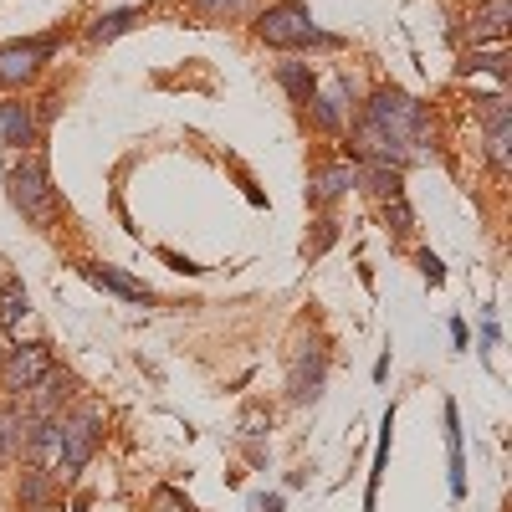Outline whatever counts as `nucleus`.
I'll return each instance as SVG.
<instances>
[{"label": "nucleus", "instance_id": "obj_1", "mask_svg": "<svg viewBox=\"0 0 512 512\" xmlns=\"http://www.w3.org/2000/svg\"><path fill=\"white\" fill-rule=\"evenodd\" d=\"M359 149L369 159H384V164H410V159H425V108L400 93V88H384L374 93L364 123H359Z\"/></svg>", "mask_w": 512, "mask_h": 512}, {"label": "nucleus", "instance_id": "obj_2", "mask_svg": "<svg viewBox=\"0 0 512 512\" xmlns=\"http://www.w3.org/2000/svg\"><path fill=\"white\" fill-rule=\"evenodd\" d=\"M256 36H262L267 47H338V36L313 26L303 0H277V6H267L256 16Z\"/></svg>", "mask_w": 512, "mask_h": 512}, {"label": "nucleus", "instance_id": "obj_3", "mask_svg": "<svg viewBox=\"0 0 512 512\" xmlns=\"http://www.w3.org/2000/svg\"><path fill=\"white\" fill-rule=\"evenodd\" d=\"M103 441V410L98 405H82L72 415H57V472L52 477H77L82 466L93 461Z\"/></svg>", "mask_w": 512, "mask_h": 512}, {"label": "nucleus", "instance_id": "obj_4", "mask_svg": "<svg viewBox=\"0 0 512 512\" xmlns=\"http://www.w3.org/2000/svg\"><path fill=\"white\" fill-rule=\"evenodd\" d=\"M11 205L41 226L52 221V180L36 154H11Z\"/></svg>", "mask_w": 512, "mask_h": 512}, {"label": "nucleus", "instance_id": "obj_5", "mask_svg": "<svg viewBox=\"0 0 512 512\" xmlns=\"http://www.w3.org/2000/svg\"><path fill=\"white\" fill-rule=\"evenodd\" d=\"M52 369H57V364H52V349H47V344H21V349H11L6 359H0V395L21 400V395H31Z\"/></svg>", "mask_w": 512, "mask_h": 512}, {"label": "nucleus", "instance_id": "obj_6", "mask_svg": "<svg viewBox=\"0 0 512 512\" xmlns=\"http://www.w3.org/2000/svg\"><path fill=\"white\" fill-rule=\"evenodd\" d=\"M52 57V41H11V47H0V82L6 88H21L41 72V62Z\"/></svg>", "mask_w": 512, "mask_h": 512}, {"label": "nucleus", "instance_id": "obj_7", "mask_svg": "<svg viewBox=\"0 0 512 512\" xmlns=\"http://www.w3.org/2000/svg\"><path fill=\"white\" fill-rule=\"evenodd\" d=\"M354 185H359V164H328L308 180V205H328L338 195H349Z\"/></svg>", "mask_w": 512, "mask_h": 512}, {"label": "nucleus", "instance_id": "obj_8", "mask_svg": "<svg viewBox=\"0 0 512 512\" xmlns=\"http://www.w3.org/2000/svg\"><path fill=\"white\" fill-rule=\"evenodd\" d=\"M31 410L21 405H0V461H11V456H26V436H31Z\"/></svg>", "mask_w": 512, "mask_h": 512}, {"label": "nucleus", "instance_id": "obj_9", "mask_svg": "<svg viewBox=\"0 0 512 512\" xmlns=\"http://www.w3.org/2000/svg\"><path fill=\"white\" fill-rule=\"evenodd\" d=\"M507 21H512V0H482V6L472 11V26H466V36H472V47L477 41H502L507 36Z\"/></svg>", "mask_w": 512, "mask_h": 512}, {"label": "nucleus", "instance_id": "obj_10", "mask_svg": "<svg viewBox=\"0 0 512 512\" xmlns=\"http://www.w3.org/2000/svg\"><path fill=\"white\" fill-rule=\"evenodd\" d=\"M0 134H6V144L21 154L26 144H36V118H31V103L11 98V103H0Z\"/></svg>", "mask_w": 512, "mask_h": 512}, {"label": "nucleus", "instance_id": "obj_11", "mask_svg": "<svg viewBox=\"0 0 512 512\" xmlns=\"http://www.w3.org/2000/svg\"><path fill=\"white\" fill-rule=\"evenodd\" d=\"M31 395H36L31 415H41V420H57V410H62V405L72 400V374H67V369H52V374L41 379Z\"/></svg>", "mask_w": 512, "mask_h": 512}, {"label": "nucleus", "instance_id": "obj_12", "mask_svg": "<svg viewBox=\"0 0 512 512\" xmlns=\"http://www.w3.org/2000/svg\"><path fill=\"white\" fill-rule=\"evenodd\" d=\"M82 272H88V282H98V287H108V292L128 297V303H154V292H149L139 277L118 272V267H82Z\"/></svg>", "mask_w": 512, "mask_h": 512}, {"label": "nucleus", "instance_id": "obj_13", "mask_svg": "<svg viewBox=\"0 0 512 512\" xmlns=\"http://www.w3.org/2000/svg\"><path fill=\"white\" fill-rule=\"evenodd\" d=\"M446 451H451V497H466V456H461V420H456V405H446Z\"/></svg>", "mask_w": 512, "mask_h": 512}, {"label": "nucleus", "instance_id": "obj_14", "mask_svg": "<svg viewBox=\"0 0 512 512\" xmlns=\"http://www.w3.org/2000/svg\"><path fill=\"white\" fill-rule=\"evenodd\" d=\"M277 77H282V88L297 98V103H313V93H318V82H313V72H308V62H282L277 67Z\"/></svg>", "mask_w": 512, "mask_h": 512}, {"label": "nucleus", "instance_id": "obj_15", "mask_svg": "<svg viewBox=\"0 0 512 512\" xmlns=\"http://www.w3.org/2000/svg\"><path fill=\"white\" fill-rule=\"evenodd\" d=\"M313 118H318L323 128H338V123H344V82H333L328 93H313Z\"/></svg>", "mask_w": 512, "mask_h": 512}, {"label": "nucleus", "instance_id": "obj_16", "mask_svg": "<svg viewBox=\"0 0 512 512\" xmlns=\"http://www.w3.org/2000/svg\"><path fill=\"white\" fill-rule=\"evenodd\" d=\"M139 21H144V11H108V16L93 21L88 36H93V41H113V36H123V31H134Z\"/></svg>", "mask_w": 512, "mask_h": 512}, {"label": "nucleus", "instance_id": "obj_17", "mask_svg": "<svg viewBox=\"0 0 512 512\" xmlns=\"http://www.w3.org/2000/svg\"><path fill=\"white\" fill-rule=\"evenodd\" d=\"M26 313H31L26 287H21V282H6V292H0V323H21Z\"/></svg>", "mask_w": 512, "mask_h": 512}, {"label": "nucleus", "instance_id": "obj_18", "mask_svg": "<svg viewBox=\"0 0 512 512\" xmlns=\"http://www.w3.org/2000/svg\"><path fill=\"white\" fill-rule=\"evenodd\" d=\"M21 502H31V507H41L52 497V472H21Z\"/></svg>", "mask_w": 512, "mask_h": 512}, {"label": "nucleus", "instance_id": "obj_19", "mask_svg": "<svg viewBox=\"0 0 512 512\" xmlns=\"http://www.w3.org/2000/svg\"><path fill=\"white\" fill-rule=\"evenodd\" d=\"M384 226L390 231H410V205H405V195H395V200H384Z\"/></svg>", "mask_w": 512, "mask_h": 512}, {"label": "nucleus", "instance_id": "obj_20", "mask_svg": "<svg viewBox=\"0 0 512 512\" xmlns=\"http://www.w3.org/2000/svg\"><path fill=\"white\" fill-rule=\"evenodd\" d=\"M149 512H190V502H185L180 492L164 487V492H154V507H149Z\"/></svg>", "mask_w": 512, "mask_h": 512}, {"label": "nucleus", "instance_id": "obj_21", "mask_svg": "<svg viewBox=\"0 0 512 512\" xmlns=\"http://www.w3.org/2000/svg\"><path fill=\"white\" fill-rule=\"evenodd\" d=\"M195 6L205 11V16H231V11H241L246 0H195Z\"/></svg>", "mask_w": 512, "mask_h": 512}, {"label": "nucleus", "instance_id": "obj_22", "mask_svg": "<svg viewBox=\"0 0 512 512\" xmlns=\"http://www.w3.org/2000/svg\"><path fill=\"white\" fill-rule=\"evenodd\" d=\"M420 272H425V282H431V287H436V282L446 277V272H441V262H436L431 251H420Z\"/></svg>", "mask_w": 512, "mask_h": 512}, {"label": "nucleus", "instance_id": "obj_23", "mask_svg": "<svg viewBox=\"0 0 512 512\" xmlns=\"http://www.w3.org/2000/svg\"><path fill=\"white\" fill-rule=\"evenodd\" d=\"M251 507H256V512H282V497H256Z\"/></svg>", "mask_w": 512, "mask_h": 512}, {"label": "nucleus", "instance_id": "obj_24", "mask_svg": "<svg viewBox=\"0 0 512 512\" xmlns=\"http://www.w3.org/2000/svg\"><path fill=\"white\" fill-rule=\"evenodd\" d=\"M67 512H88V507H82V502H72V507H67Z\"/></svg>", "mask_w": 512, "mask_h": 512}, {"label": "nucleus", "instance_id": "obj_25", "mask_svg": "<svg viewBox=\"0 0 512 512\" xmlns=\"http://www.w3.org/2000/svg\"><path fill=\"white\" fill-rule=\"evenodd\" d=\"M0 359H6V344H0Z\"/></svg>", "mask_w": 512, "mask_h": 512}]
</instances>
